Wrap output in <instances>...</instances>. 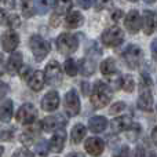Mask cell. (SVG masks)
<instances>
[{"instance_id":"cell-33","label":"cell","mask_w":157,"mask_h":157,"mask_svg":"<svg viewBox=\"0 0 157 157\" xmlns=\"http://www.w3.org/2000/svg\"><path fill=\"white\" fill-rule=\"evenodd\" d=\"M35 73V72L32 71V68L30 66H22L21 69H19V76H21L24 80H29L30 77H32V75Z\"/></svg>"},{"instance_id":"cell-23","label":"cell","mask_w":157,"mask_h":157,"mask_svg":"<svg viewBox=\"0 0 157 157\" xmlns=\"http://www.w3.org/2000/svg\"><path fill=\"white\" fill-rule=\"evenodd\" d=\"M13 101L11 99H3L2 106H0V116H2L3 123H8L13 117Z\"/></svg>"},{"instance_id":"cell-46","label":"cell","mask_w":157,"mask_h":157,"mask_svg":"<svg viewBox=\"0 0 157 157\" xmlns=\"http://www.w3.org/2000/svg\"><path fill=\"white\" fill-rule=\"evenodd\" d=\"M81 87H83V91H84V94H88V88H90V86H88V83H81Z\"/></svg>"},{"instance_id":"cell-13","label":"cell","mask_w":157,"mask_h":157,"mask_svg":"<svg viewBox=\"0 0 157 157\" xmlns=\"http://www.w3.org/2000/svg\"><path fill=\"white\" fill-rule=\"evenodd\" d=\"M125 28L128 29L130 33H138L139 29H141V25H142V19H141V15L136 10H132L127 14L125 17Z\"/></svg>"},{"instance_id":"cell-8","label":"cell","mask_w":157,"mask_h":157,"mask_svg":"<svg viewBox=\"0 0 157 157\" xmlns=\"http://www.w3.org/2000/svg\"><path fill=\"white\" fill-rule=\"evenodd\" d=\"M37 116V110L32 103H25L19 108L18 113H17V121L21 123V124H32L36 120Z\"/></svg>"},{"instance_id":"cell-20","label":"cell","mask_w":157,"mask_h":157,"mask_svg":"<svg viewBox=\"0 0 157 157\" xmlns=\"http://www.w3.org/2000/svg\"><path fill=\"white\" fill-rule=\"evenodd\" d=\"M106 127H108V120L103 116H94V117H91L88 121L90 131H92V132H95V134L102 132Z\"/></svg>"},{"instance_id":"cell-36","label":"cell","mask_w":157,"mask_h":157,"mask_svg":"<svg viewBox=\"0 0 157 157\" xmlns=\"http://www.w3.org/2000/svg\"><path fill=\"white\" fill-rule=\"evenodd\" d=\"M13 157H33V153L28 149H18L14 152Z\"/></svg>"},{"instance_id":"cell-19","label":"cell","mask_w":157,"mask_h":157,"mask_svg":"<svg viewBox=\"0 0 157 157\" xmlns=\"http://www.w3.org/2000/svg\"><path fill=\"white\" fill-rule=\"evenodd\" d=\"M156 29V17L150 10L144 11V32L145 35H152Z\"/></svg>"},{"instance_id":"cell-1","label":"cell","mask_w":157,"mask_h":157,"mask_svg":"<svg viewBox=\"0 0 157 157\" xmlns=\"http://www.w3.org/2000/svg\"><path fill=\"white\" fill-rule=\"evenodd\" d=\"M150 86H152L150 77L146 73L141 75V94L138 98V106L145 112L153 110V97L150 94Z\"/></svg>"},{"instance_id":"cell-21","label":"cell","mask_w":157,"mask_h":157,"mask_svg":"<svg viewBox=\"0 0 157 157\" xmlns=\"http://www.w3.org/2000/svg\"><path fill=\"white\" fill-rule=\"evenodd\" d=\"M44 83H46V76H44V73L41 71H35L32 77L28 80V84H29V87L33 91H40L43 88Z\"/></svg>"},{"instance_id":"cell-37","label":"cell","mask_w":157,"mask_h":157,"mask_svg":"<svg viewBox=\"0 0 157 157\" xmlns=\"http://www.w3.org/2000/svg\"><path fill=\"white\" fill-rule=\"evenodd\" d=\"M113 157H130V149L127 146H123Z\"/></svg>"},{"instance_id":"cell-39","label":"cell","mask_w":157,"mask_h":157,"mask_svg":"<svg viewBox=\"0 0 157 157\" xmlns=\"http://www.w3.org/2000/svg\"><path fill=\"white\" fill-rule=\"evenodd\" d=\"M123 15H124V13H123L121 10H116L113 14H112V19H113L114 22H117V21H120V19L123 18Z\"/></svg>"},{"instance_id":"cell-29","label":"cell","mask_w":157,"mask_h":157,"mask_svg":"<svg viewBox=\"0 0 157 157\" xmlns=\"http://www.w3.org/2000/svg\"><path fill=\"white\" fill-rule=\"evenodd\" d=\"M63 69H65V73L71 77H73L77 75V65H76V62H75V59H72V58H69V59L65 61Z\"/></svg>"},{"instance_id":"cell-34","label":"cell","mask_w":157,"mask_h":157,"mask_svg":"<svg viewBox=\"0 0 157 157\" xmlns=\"http://www.w3.org/2000/svg\"><path fill=\"white\" fill-rule=\"evenodd\" d=\"M124 109H125V103L124 102H116V103H113V105L110 106L109 112H110V114H119L120 112H123Z\"/></svg>"},{"instance_id":"cell-51","label":"cell","mask_w":157,"mask_h":157,"mask_svg":"<svg viewBox=\"0 0 157 157\" xmlns=\"http://www.w3.org/2000/svg\"><path fill=\"white\" fill-rule=\"evenodd\" d=\"M131 2H136V0H131Z\"/></svg>"},{"instance_id":"cell-31","label":"cell","mask_w":157,"mask_h":157,"mask_svg":"<svg viewBox=\"0 0 157 157\" xmlns=\"http://www.w3.org/2000/svg\"><path fill=\"white\" fill-rule=\"evenodd\" d=\"M121 88L127 92H132L134 88H135V81L131 76H124L123 77V81H121Z\"/></svg>"},{"instance_id":"cell-14","label":"cell","mask_w":157,"mask_h":157,"mask_svg":"<svg viewBox=\"0 0 157 157\" xmlns=\"http://www.w3.org/2000/svg\"><path fill=\"white\" fill-rule=\"evenodd\" d=\"M109 125H110L112 132L119 134V132H123V131L131 130L132 128V121H131V119L128 116H120L112 120Z\"/></svg>"},{"instance_id":"cell-35","label":"cell","mask_w":157,"mask_h":157,"mask_svg":"<svg viewBox=\"0 0 157 157\" xmlns=\"http://www.w3.org/2000/svg\"><path fill=\"white\" fill-rule=\"evenodd\" d=\"M112 0H95V7L97 10H105V8L110 7Z\"/></svg>"},{"instance_id":"cell-15","label":"cell","mask_w":157,"mask_h":157,"mask_svg":"<svg viewBox=\"0 0 157 157\" xmlns=\"http://www.w3.org/2000/svg\"><path fill=\"white\" fill-rule=\"evenodd\" d=\"M59 105V95L57 91H50L41 99V109L44 112H54Z\"/></svg>"},{"instance_id":"cell-3","label":"cell","mask_w":157,"mask_h":157,"mask_svg":"<svg viewBox=\"0 0 157 157\" xmlns=\"http://www.w3.org/2000/svg\"><path fill=\"white\" fill-rule=\"evenodd\" d=\"M29 46H30V50H32V54L33 57L36 58V61H43L44 58L48 55L50 50H51V46L50 43L46 40V39L40 37V36L35 35L30 37L29 40Z\"/></svg>"},{"instance_id":"cell-47","label":"cell","mask_w":157,"mask_h":157,"mask_svg":"<svg viewBox=\"0 0 157 157\" xmlns=\"http://www.w3.org/2000/svg\"><path fill=\"white\" fill-rule=\"evenodd\" d=\"M6 92H7V86L4 83H2V98L6 95Z\"/></svg>"},{"instance_id":"cell-45","label":"cell","mask_w":157,"mask_h":157,"mask_svg":"<svg viewBox=\"0 0 157 157\" xmlns=\"http://www.w3.org/2000/svg\"><path fill=\"white\" fill-rule=\"evenodd\" d=\"M152 139L155 142V145H157V127H155L152 131Z\"/></svg>"},{"instance_id":"cell-38","label":"cell","mask_w":157,"mask_h":157,"mask_svg":"<svg viewBox=\"0 0 157 157\" xmlns=\"http://www.w3.org/2000/svg\"><path fill=\"white\" fill-rule=\"evenodd\" d=\"M37 152H39V155L40 156H46L47 155V145H46V142L44 141H41L40 144L37 145Z\"/></svg>"},{"instance_id":"cell-10","label":"cell","mask_w":157,"mask_h":157,"mask_svg":"<svg viewBox=\"0 0 157 157\" xmlns=\"http://www.w3.org/2000/svg\"><path fill=\"white\" fill-rule=\"evenodd\" d=\"M41 123L46 132H52L58 128H62L66 124V119H63L62 114H55V116H47Z\"/></svg>"},{"instance_id":"cell-28","label":"cell","mask_w":157,"mask_h":157,"mask_svg":"<svg viewBox=\"0 0 157 157\" xmlns=\"http://www.w3.org/2000/svg\"><path fill=\"white\" fill-rule=\"evenodd\" d=\"M21 11H22V14H24V17L30 18V17L35 14V6H33L32 0H22Z\"/></svg>"},{"instance_id":"cell-7","label":"cell","mask_w":157,"mask_h":157,"mask_svg":"<svg viewBox=\"0 0 157 157\" xmlns=\"http://www.w3.org/2000/svg\"><path fill=\"white\" fill-rule=\"evenodd\" d=\"M44 76H46V83L50 86H57L62 80V71L58 61H50L44 69Z\"/></svg>"},{"instance_id":"cell-50","label":"cell","mask_w":157,"mask_h":157,"mask_svg":"<svg viewBox=\"0 0 157 157\" xmlns=\"http://www.w3.org/2000/svg\"><path fill=\"white\" fill-rule=\"evenodd\" d=\"M145 2H147V3H153V2H156V0H145Z\"/></svg>"},{"instance_id":"cell-9","label":"cell","mask_w":157,"mask_h":157,"mask_svg":"<svg viewBox=\"0 0 157 157\" xmlns=\"http://www.w3.org/2000/svg\"><path fill=\"white\" fill-rule=\"evenodd\" d=\"M65 112L68 116H77L80 113V98L75 90H69L65 95Z\"/></svg>"},{"instance_id":"cell-12","label":"cell","mask_w":157,"mask_h":157,"mask_svg":"<svg viewBox=\"0 0 157 157\" xmlns=\"http://www.w3.org/2000/svg\"><path fill=\"white\" fill-rule=\"evenodd\" d=\"M84 147H86V150H87L88 155L97 157V156H101L103 153V150H105V144H103V141L101 138H95V136H92V138H88L86 141Z\"/></svg>"},{"instance_id":"cell-44","label":"cell","mask_w":157,"mask_h":157,"mask_svg":"<svg viewBox=\"0 0 157 157\" xmlns=\"http://www.w3.org/2000/svg\"><path fill=\"white\" fill-rule=\"evenodd\" d=\"M135 157H146L144 147H138V149L135 150Z\"/></svg>"},{"instance_id":"cell-2","label":"cell","mask_w":157,"mask_h":157,"mask_svg":"<svg viewBox=\"0 0 157 157\" xmlns=\"http://www.w3.org/2000/svg\"><path fill=\"white\" fill-rule=\"evenodd\" d=\"M109 101H110V91L108 84L103 81H97L91 94V103L94 105V108L102 109L108 105Z\"/></svg>"},{"instance_id":"cell-41","label":"cell","mask_w":157,"mask_h":157,"mask_svg":"<svg viewBox=\"0 0 157 157\" xmlns=\"http://www.w3.org/2000/svg\"><path fill=\"white\" fill-rule=\"evenodd\" d=\"M77 3H78V6H80V7L88 8L92 4V0H77Z\"/></svg>"},{"instance_id":"cell-11","label":"cell","mask_w":157,"mask_h":157,"mask_svg":"<svg viewBox=\"0 0 157 157\" xmlns=\"http://www.w3.org/2000/svg\"><path fill=\"white\" fill-rule=\"evenodd\" d=\"M19 43V37L14 30H6L2 36V47H3V51H14V50L18 47Z\"/></svg>"},{"instance_id":"cell-43","label":"cell","mask_w":157,"mask_h":157,"mask_svg":"<svg viewBox=\"0 0 157 157\" xmlns=\"http://www.w3.org/2000/svg\"><path fill=\"white\" fill-rule=\"evenodd\" d=\"M152 54H153V57L157 59V39H155L153 43H152Z\"/></svg>"},{"instance_id":"cell-48","label":"cell","mask_w":157,"mask_h":157,"mask_svg":"<svg viewBox=\"0 0 157 157\" xmlns=\"http://www.w3.org/2000/svg\"><path fill=\"white\" fill-rule=\"evenodd\" d=\"M66 157H84V155H81V153H71Z\"/></svg>"},{"instance_id":"cell-32","label":"cell","mask_w":157,"mask_h":157,"mask_svg":"<svg viewBox=\"0 0 157 157\" xmlns=\"http://www.w3.org/2000/svg\"><path fill=\"white\" fill-rule=\"evenodd\" d=\"M7 25L10 28H18L21 26V18L15 14H11V15L7 17Z\"/></svg>"},{"instance_id":"cell-18","label":"cell","mask_w":157,"mask_h":157,"mask_svg":"<svg viewBox=\"0 0 157 157\" xmlns=\"http://www.w3.org/2000/svg\"><path fill=\"white\" fill-rule=\"evenodd\" d=\"M72 8V0H55L54 2V15L57 19L62 18Z\"/></svg>"},{"instance_id":"cell-24","label":"cell","mask_w":157,"mask_h":157,"mask_svg":"<svg viewBox=\"0 0 157 157\" xmlns=\"http://www.w3.org/2000/svg\"><path fill=\"white\" fill-rule=\"evenodd\" d=\"M83 24V15L78 11H72L68 17L65 18V26L68 29H75V28H78Z\"/></svg>"},{"instance_id":"cell-6","label":"cell","mask_w":157,"mask_h":157,"mask_svg":"<svg viewBox=\"0 0 157 157\" xmlns=\"http://www.w3.org/2000/svg\"><path fill=\"white\" fill-rule=\"evenodd\" d=\"M101 40L108 47H117L124 40V32H123V29H120L119 26H112L102 33Z\"/></svg>"},{"instance_id":"cell-16","label":"cell","mask_w":157,"mask_h":157,"mask_svg":"<svg viewBox=\"0 0 157 157\" xmlns=\"http://www.w3.org/2000/svg\"><path fill=\"white\" fill-rule=\"evenodd\" d=\"M65 139H66V131L63 128H58L54 132L51 141H50V149L55 153H61L65 145Z\"/></svg>"},{"instance_id":"cell-22","label":"cell","mask_w":157,"mask_h":157,"mask_svg":"<svg viewBox=\"0 0 157 157\" xmlns=\"http://www.w3.org/2000/svg\"><path fill=\"white\" fill-rule=\"evenodd\" d=\"M22 66V54L21 52H13L7 61V72L8 73H15L19 72Z\"/></svg>"},{"instance_id":"cell-4","label":"cell","mask_w":157,"mask_h":157,"mask_svg":"<svg viewBox=\"0 0 157 157\" xmlns=\"http://www.w3.org/2000/svg\"><path fill=\"white\" fill-rule=\"evenodd\" d=\"M78 47V40L76 36L71 35V33H62L58 36L57 39V48L59 50L61 54H73Z\"/></svg>"},{"instance_id":"cell-42","label":"cell","mask_w":157,"mask_h":157,"mask_svg":"<svg viewBox=\"0 0 157 157\" xmlns=\"http://www.w3.org/2000/svg\"><path fill=\"white\" fill-rule=\"evenodd\" d=\"M2 4L4 6V7H8V8L15 7V2H14V0H2Z\"/></svg>"},{"instance_id":"cell-27","label":"cell","mask_w":157,"mask_h":157,"mask_svg":"<svg viewBox=\"0 0 157 157\" xmlns=\"http://www.w3.org/2000/svg\"><path fill=\"white\" fill-rule=\"evenodd\" d=\"M80 69H81V75H83V76H91L95 71L94 61L90 59V58H84V59H81Z\"/></svg>"},{"instance_id":"cell-17","label":"cell","mask_w":157,"mask_h":157,"mask_svg":"<svg viewBox=\"0 0 157 157\" xmlns=\"http://www.w3.org/2000/svg\"><path fill=\"white\" fill-rule=\"evenodd\" d=\"M41 125H43V123H36V124L30 125L29 130L25 131V132L21 135V138H19L22 144H24V145H32L33 141H35V136L40 132Z\"/></svg>"},{"instance_id":"cell-26","label":"cell","mask_w":157,"mask_h":157,"mask_svg":"<svg viewBox=\"0 0 157 157\" xmlns=\"http://www.w3.org/2000/svg\"><path fill=\"white\" fill-rule=\"evenodd\" d=\"M87 134V128L84 127L83 124H76L73 128H72V142L73 144H80L81 141L84 139Z\"/></svg>"},{"instance_id":"cell-30","label":"cell","mask_w":157,"mask_h":157,"mask_svg":"<svg viewBox=\"0 0 157 157\" xmlns=\"http://www.w3.org/2000/svg\"><path fill=\"white\" fill-rule=\"evenodd\" d=\"M51 6V0H35V7L39 14H46Z\"/></svg>"},{"instance_id":"cell-5","label":"cell","mask_w":157,"mask_h":157,"mask_svg":"<svg viewBox=\"0 0 157 157\" xmlns=\"http://www.w3.org/2000/svg\"><path fill=\"white\" fill-rule=\"evenodd\" d=\"M123 59L125 61V63H127L131 69L138 68L142 63V59H144V52H142L141 47L135 46V44L128 46L127 48L124 50V52H123Z\"/></svg>"},{"instance_id":"cell-25","label":"cell","mask_w":157,"mask_h":157,"mask_svg":"<svg viewBox=\"0 0 157 157\" xmlns=\"http://www.w3.org/2000/svg\"><path fill=\"white\" fill-rule=\"evenodd\" d=\"M101 72H102V75H105V76L108 77H112L114 76V75H117V69H116V62H114V59H112V58H108V59L102 61V63H101L99 66Z\"/></svg>"},{"instance_id":"cell-49","label":"cell","mask_w":157,"mask_h":157,"mask_svg":"<svg viewBox=\"0 0 157 157\" xmlns=\"http://www.w3.org/2000/svg\"><path fill=\"white\" fill-rule=\"evenodd\" d=\"M146 157H157V153H156V152H153V150H152V152L147 153Z\"/></svg>"},{"instance_id":"cell-40","label":"cell","mask_w":157,"mask_h":157,"mask_svg":"<svg viewBox=\"0 0 157 157\" xmlns=\"http://www.w3.org/2000/svg\"><path fill=\"white\" fill-rule=\"evenodd\" d=\"M11 138H13V131H3L2 132V139L3 141H11Z\"/></svg>"}]
</instances>
